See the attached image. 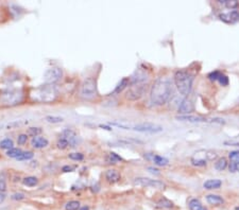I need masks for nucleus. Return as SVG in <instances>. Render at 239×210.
I'll list each match as a JSON object with an SVG mask.
<instances>
[{"mask_svg":"<svg viewBox=\"0 0 239 210\" xmlns=\"http://www.w3.org/2000/svg\"><path fill=\"white\" fill-rule=\"evenodd\" d=\"M191 163L193 166H197V167H204L206 166V159L205 157H197V156H193L191 158Z\"/></svg>","mask_w":239,"mask_h":210,"instance_id":"obj_22","label":"nucleus"},{"mask_svg":"<svg viewBox=\"0 0 239 210\" xmlns=\"http://www.w3.org/2000/svg\"><path fill=\"white\" fill-rule=\"evenodd\" d=\"M148 84L147 83H140V84H131L130 88L127 91L128 100L130 101H137L147 92Z\"/></svg>","mask_w":239,"mask_h":210,"instance_id":"obj_7","label":"nucleus"},{"mask_svg":"<svg viewBox=\"0 0 239 210\" xmlns=\"http://www.w3.org/2000/svg\"><path fill=\"white\" fill-rule=\"evenodd\" d=\"M220 74L221 73H220L219 71H214V72H211V73L208 74V78H209V80H211V81H216V80L219 79Z\"/></svg>","mask_w":239,"mask_h":210,"instance_id":"obj_38","label":"nucleus"},{"mask_svg":"<svg viewBox=\"0 0 239 210\" xmlns=\"http://www.w3.org/2000/svg\"><path fill=\"white\" fill-rule=\"evenodd\" d=\"M188 207L190 210H200L202 208V204H201V202L197 200V198H192V200L189 201Z\"/></svg>","mask_w":239,"mask_h":210,"instance_id":"obj_25","label":"nucleus"},{"mask_svg":"<svg viewBox=\"0 0 239 210\" xmlns=\"http://www.w3.org/2000/svg\"><path fill=\"white\" fill-rule=\"evenodd\" d=\"M153 161H154L155 165L160 166V167H164V166H167L169 160L167 159V158L165 157H162V156L160 155H154L153 156Z\"/></svg>","mask_w":239,"mask_h":210,"instance_id":"obj_20","label":"nucleus"},{"mask_svg":"<svg viewBox=\"0 0 239 210\" xmlns=\"http://www.w3.org/2000/svg\"><path fill=\"white\" fill-rule=\"evenodd\" d=\"M219 3L224 5L225 8H229V9H236L238 7V1L237 0H219Z\"/></svg>","mask_w":239,"mask_h":210,"instance_id":"obj_18","label":"nucleus"},{"mask_svg":"<svg viewBox=\"0 0 239 210\" xmlns=\"http://www.w3.org/2000/svg\"><path fill=\"white\" fill-rule=\"evenodd\" d=\"M229 156H230V159L232 162L237 163L238 165L239 163V151H233V152L230 153Z\"/></svg>","mask_w":239,"mask_h":210,"instance_id":"obj_33","label":"nucleus"},{"mask_svg":"<svg viewBox=\"0 0 239 210\" xmlns=\"http://www.w3.org/2000/svg\"><path fill=\"white\" fill-rule=\"evenodd\" d=\"M193 110H195V106H193V103L189 99H184L179 106V114L190 115Z\"/></svg>","mask_w":239,"mask_h":210,"instance_id":"obj_12","label":"nucleus"},{"mask_svg":"<svg viewBox=\"0 0 239 210\" xmlns=\"http://www.w3.org/2000/svg\"><path fill=\"white\" fill-rule=\"evenodd\" d=\"M219 17L220 19L223 20L226 23H235L239 21V12L236 10H233L227 13H222V14H220Z\"/></svg>","mask_w":239,"mask_h":210,"instance_id":"obj_10","label":"nucleus"},{"mask_svg":"<svg viewBox=\"0 0 239 210\" xmlns=\"http://www.w3.org/2000/svg\"><path fill=\"white\" fill-rule=\"evenodd\" d=\"M200 210H207V209H206V208H204V207H202V208H201Z\"/></svg>","mask_w":239,"mask_h":210,"instance_id":"obj_47","label":"nucleus"},{"mask_svg":"<svg viewBox=\"0 0 239 210\" xmlns=\"http://www.w3.org/2000/svg\"><path fill=\"white\" fill-rule=\"evenodd\" d=\"M12 198L13 200H18V201L23 200V198H25V194H23V193H14V194L12 195Z\"/></svg>","mask_w":239,"mask_h":210,"instance_id":"obj_39","label":"nucleus"},{"mask_svg":"<svg viewBox=\"0 0 239 210\" xmlns=\"http://www.w3.org/2000/svg\"><path fill=\"white\" fill-rule=\"evenodd\" d=\"M48 144H49V141H48L47 138H45V137H33L31 140V145L32 148H34V149H44V148L48 147Z\"/></svg>","mask_w":239,"mask_h":210,"instance_id":"obj_13","label":"nucleus"},{"mask_svg":"<svg viewBox=\"0 0 239 210\" xmlns=\"http://www.w3.org/2000/svg\"><path fill=\"white\" fill-rule=\"evenodd\" d=\"M134 184L137 186H141V187L154 188V189H164L166 187V185L163 182H160V180L156 179L147 178V177H136L134 179Z\"/></svg>","mask_w":239,"mask_h":210,"instance_id":"obj_9","label":"nucleus"},{"mask_svg":"<svg viewBox=\"0 0 239 210\" xmlns=\"http://www.w3.org/2000/svg\"><path fill=\"white\" fill-rule=\"evenodd\" d=\"M4 198H5V195L2 192H0V204H1L2 202L4 201Z\"/></svg>","mask_w":239,"mask_h":210,"instance_id":"obj_45","label":"nucleus"},{"mask_svg":"<svg viewBox=\"0 0 239 210\" xmlns=\"http://www.w3.org/2000/svg\"><path fill=\"white\" fill-rule=\"evenodd\" d=\"M23 185L28 186V187H34V186H36L38 184V179L34 176H28L23 179Z\"/></svg>","mask_w":239,"mask_h":210,"instance_id":"obj_21","label":"nucleus"},{"mask_svg":"<svg viewBox=\"0 0 239 210\" xmlns=\"http://www.w3.org/2000/svg\"><path fill=\"white\" fill-rule=\"evenodd\" d=\"M63 78V70L60 67H51L44 73V82L47 85H53Z\"/></svg>","mask_w":239,"mask_h":210,"instance_id":"obj_8","label":"nucleus"},{"mask_svg":"<svg viewBox=\"0 0 239 210\" xmlns=\"http://www.w3.org/2000/svg\"><path fill=\"white\" fill-rule=\"evenodd\" d=\"M222 185V182L219 179H208L204 182L203 187L207 190H214V189H219Z\"/></svg>","mask_w":239,"mask_h":210,"instance_id":"obj_15","label":"nucleus"},{"mask_svg":"<svg viewBox=\"0 0 239 210\" xmlns=\"http://www.w3.org/2000/svg\"><path fill=\"white\" fill-rule=\"evenodd\" d=\"M68 157L70 158L71 160H76V161H81L84 159V155L82 153H70L68 155Z\"/></svg>","mask_w":239,"mask_h":210,"instance_id":"obj_34","label":"nucleus"},{"mask_svg":"<svg viewBox=\"0 0 239 210\" xmlns=\"http://www.w3.org/2000/svg\"><path fill=\"white\" fill-rule=\"evenodd\" d=\"M226 167H227V161L224 157L219 158V159L217 160V162L215 163V168H216V170H218V171H223Z\"/></svg>","mask_w":239,"mask_h":210,"instance_id":"obj_23","label":"nucleus"},{"mask_svg":"<svg viewBox=\"0 0 239 210\" xmlns=\"http://www.w3.org/2000/svg\"><path fill=\"white\" fill-rule=\"evenodd\" d=\"M237 171H239V163L237 165Z\"/></svg>","mask_w":239,"mask_h":210,"instance_id":"obj_48","label":"nucleus"},{"mask_svg":"<svg viewBox=\"0 0 239 210\" xmlns=\"http://www.w3.org/2000/svg\"><path fill=\"white\" fill-rule=\"evenodd\" d=\"M111 125L117 126L125 130H133L137 132H143V133H160L163 131V128L152 123H139V124H134V123H125V122H109Z\"/></svg>","mask_w":239,"mask_h":210,"instance_id":"obj_5","label":"nucleus"},{"mask_svg":"<svg viewBox=\"0 0 239 210\" xmlns=\"http://www.w3.org/2000/svg\"><path fill=\"white\" fill-rule=\"evenodd\" d=\"M206 201H207L208 204L211 205H215V206H218V205H221L223 204V198L219 195H215V194H209L206 196Z\"/></svg>","mask_w":239,"mask_h":210,"instance_id":"obj_17","label":"nucleus"},{"mask_svg":"<svg viewBox=\"0 0 239 210\" xmlns=\"http://www.w3.org/2000/svg\"><path fill=\"white\" fill-rule=\"evenodd\" d=\"M42 128H30L27 132V135L31 136V137H37L38 135L42 134Z\"/></svg>","mask_w":239,"mask_h":210,"instance_id":"obj_29","label":"nucleus"},{"mask_svg":"<svg viewBox=\"0 0 239 210\" xmlns=\"http://www.w3.org/2000/svg\"><path fill=\"white\" fill-rule=\"evenodd\" d=\"M21 153H23V151H21L20 149H18V148H13V149H11L7 152V156L8 157L16 158V159H17V158L20 156Z\"/></svg>","mask_w":239,"mask_h":210,"instance_id":"obj_24","label":"nucleus"},{"mask_svg":"<svg viewBox=\"0 0 239 210\" xmlns=\"http://www.w3.org/2000/svg\"><path fill=\"white\" fill-rule=\"evenodd\" d=\"M30 101L39 104H49L53 103L60 97V91L54 85H43L39 87L33 88L30 93Z\"/></svg>","mask_w":239,"mask_h":210,"instance_id":"obj_2","label":"nucleus"},{"mask_svg":"<svg viewBox=\"0 0 239 210\" xmlns=\"http://www.w3.org/2000/svg\"><path fill=\"white\" fill-rule=\"evenodd\" d=\"M62 137L68 141V143L70 147H76L78 143L77 134L72 130H70V128H65V130L62 132Z\"/></svg>","mask_w":239,"mask_h":210,"instance_id":"obj_11","label":"nucleus"},{"mask_svg":"<svg viewBox=\"0 0 239 210\" xmlns=\"http://www.w3.org/2000/svg\"><path fill=\"white\" fill-rule=\"evenodd\" d=\"M74 170V168L71 166H65V167H63V169H62L63 172H72Z\"/></svg>","mask_w":239,"mask_h":210,"instance_id":"obj_41","label":"nucleus"},{"mask_svg":"<svg viewBox=\"0 0 239 210\" xmlns=\"http://www.w3.org/2000/svg\"><path fill=\"white\" fill-rule=\"evenodd\" d=\"M193 75L186 70H178L174 73V84L181 95L187 97L191 91Z\"/></svg>","mask_w":239,"mask_h":210,"instance_id":"obj_4","label":"nucleus"},{"mask_svg":"<svg viewBox=\"0 0 239 210\" xmlns=\"http://www.w3.org/2000/svg\"><path fill=\"white\" fill-rule=\"evenodd\" d=\"M56 147H58V149H61V150H65L66 148L69 147V143H68V141H67L66 139H64L63 137H61V138L58 140V142H56Z\"/></svg>","mask_w":239,"mask_h":210,"instance_id":"obj_31","label":"nucleus"},{"mask_svg":"<svg viewBox=\"0 0 239 210\" xmlns=\"http://www.w3.org/2000/svg\"><path fill=\"white\" fill-rule=\"evenodd\" d=\"M79 210H89V208L88 207H86V206H84V207H81Z\"/></svg>","mask_w":239,"mask_h":210,"instance_id":"obj_46","label":"nucleus"},{"mask_svg":"<svg viewBox=\"0 0 239 210\" xmlns=\"http://www.w3.org/2000/svg\"><path fill=\"white\" fill-rule=\"evenodd\" d=\"M79 98L83 101L92 102L95 101L99 97L98 92V86H97V81L94 78H87L85 79L80 85L79 88Z\"/></svg>","mask_w":239,"mask_h":210,"instance_id":"obj_3","label":"nucleus"},{"mask_svg":"<svg viewBox=\"0 0 239 210\" xmlns=\"http://www.w3.org/2000/svg\"><path fill=\"white\" fill-rule=\"evenodd\" d=\"M0 148L1 149H4V150H11V149H13L14 148V142H13V140L12 139H10V138H5V139H3V140H1L0 141Z\"/></svg>","mask_w":239,"mask_h":210,"instance_id":"obj_19","label":"nucleus"},{"mask_svg":"<svg viewBox=\"0 0 239 210\" xmlns=\"http://www.w3.org/2000/svg\"><path fill=\"white\" fill-rule=\"evenodd\" d=\"M66 210H79L80 209V202L78 201H70L65 205Z\"/></svg>","mask_w":239,"mask_h":210,"instance_id":"obj_26","label":"nucleus"},{"mask_svg":"<svg viewBox=\"0 0 239 210\" xmlns=\"http://www.w3.org/2000/svg\"><path fill=\"white\" fill-rule=\"evenodd\" d=\"M157 206L160 207V208H171L173 206L172 202H170L167 198H162L157 202Z\"/></svg>","mask_w":239,"mask_h":210,"instance_id":"obj_28","label":"nucleus"},{"mask_svg":"<svg viewBox=\"0 0 239 210\" xmlns=\"http://www.w3.org/2000/svg\"><path fill=\"white\" fill-rule=\"evenodd\" d=\"M106 160L109 161V163H116L117 161H122V157H120V156H118L116 153L112 152L109 153V157L106 158Z\"/></svg>","mask_w":239,"mask_h":210,"instance_id":"obj_27","label":"nucleus"},{"mask_svg":"<svg viewBox=\"0 0 239 210\" xmlns=\"http://www.w3.org/2000/svg\"><path fill=\"white\" fill-rule=\"evenodd\" d=\"M25 99V91L21 89L5 90L0 95V104L2 106H15Z\"/></svg>","mask_w":239,"mask_h":210,"instance_id":"obj_6","label":"nucleus"},{"mask_svg":"<svg viewBox=\"0 0 239 210\" xmlns=\"http://www.w3.org/2000/svg\"><path fill=\"white\" fill-rule=\"evenodd\" d=\"M120 178H121V175L115 169H109L105 172V179L109 184H115V182H119Z\"/></svg>","mask_w":239,"mask_h":210,"instance_id":"obj_14","label":"nucleus"},{"mask_svg":"<svg viewBox=\"0 0 239 210\" xmlns=\"http://www.w3.org/2000/svg\"><path fill=\"white\" fill-rule=\"evenodd\" d=\"M224 144H230V145H234V147H239V142H233V141H225Z\"/></svg>","mask_w":239,"mask_h":210,"instance_id":"obj_44","label":"nucleus"},{"mask_svg":"<svg viewBox=\"0 0 239 210\" xmlns=\"http://www.w3.org/2000/svg\"><path fill=\"white\" fill-rule=\"evenodd\" d=\"M27 141H28V135H27V134H20V135L18 136V138H17V143L19 144V145L26 144Z\"/></svg>","mask_w":239,"mask_h":210,"instance_id":"obj_35","label":"nucleus"},{"mask_svg":"<svg viewBox=\"0 0 239 210\" xmlns=\"http://www.w3.org/2000/svg\"><path fill=\"white\" fill-rule=\"evenodd\" d=\"M172 82L168 78H160L153 83L150 98L151 101L156 105H164L168 102L172 95Z\"/></svg>","mask_w":239,"mask_h":210,"instance_id":"obj_1","label":"nucleus"},{"mask_svg":"<svg viewBox=\"0 0 239 210\" xmlns=\"http://www.w3.org/2000/svg\"><path fill=\"white\" fill-rule=\"evenodd\" d=\"M218 81H219L220 84H221L222 86H226L227 84H229V78H227L226 75L222 74V73L220 74V77H219Z\"/></svg>","mask_w":239,"mask_h":210,"instance_id":"obj_37","label":"nucleus"},{"mask_svg":"<svg viewBox=\"0 0 239 210\" xmlns=\"http://www.w3.org/2000/svg\"><path fill=\"white\" fill-rule=\"evenodd\" d=\"M229 169H230V172H236V171H237V163L231 162Z\"/></svg>","mask_w":239,"mask_h":210,"instance_id":"obj_40","label":"nucleus"},{"mask_svg":"<svg viewBox=\"0 0 239 210\" xmlns=\"http://www.w3.org/2000/svg\"><path fill=\"white\" fill-rule=\"evenodd\" d=\"M236 210H239V207H236Z\"/></svg>","mask_w":239,"mask_h":210,"instance_id":"obj_49","label":"nucleus"},{"mask_svg":"<svg viewBox=\"0 0 239 210\" xmlns=\"http://www.w3.org/2000/svg\"><path fill=\"white\" fill-rule=\"evenodd\" d=\"M45 120L49 123H61L63 122L64 119L62 117H56V116H47V117L45 118Z\"/></svg>","mask_w":239,"mask_h":210,"instance_id":"obj_32","label":"nucleus"},{"mask_svg":"<svg viewBox=\"0 0 239 210\" xmlns=\"http://www.w3.org/2000/svg\"><path fill=\"white\" fill-rule=\"evenodd\" d=\"M129 84H130V78H123V79L118 83V85L116 86L115 90L113 91V96L117 95V93H120L125 88L128 87Z\"/></svg>","mask_w":239,"mask_h":210,"instance_id":"obj_16","label":"nucleus"},{"mask_svg":"<svg viewBox=\"0 0 239 210\" xmlns=\"http://www.w3.org/2000/svg\"><path fill=\"white\" fill-rule=\"evenodd\" d=\"M33 156H34V154L32 152H23L20 154V156L19 157L17 158V160H19V161H21V160H30V159H32L33 158Z\"/></svg>","mask_w":239,"mask_h":210,"instance_id":"obj_30","label":"nucleus"},{"mask_svg":"<svg viewBox=\"0 0 239 210\" xmlns=\"http://www.w3.org/2000/svg\"><path fill=\"white\" fill-rule=\"evenodd\" d=\"M205 157L207 158V160L213 161L217 158V153L213 152V151H206L205 152Z\"/></svg>","mask_w":239,"mask_h":210,"instance_id":"obj_36","label":"nucleus"},{"mask_svg":"<svg viewBox=\"0 0 239 210\" xmlns=\"http://www.w3.org/2000/svg\"><path fill=\"white\" fill-rule=\"evenodd\" d=\"M7 189V185H5L4 180H0V192H3Z\"/></svg>","mask_w":239,"mask_h":210,"instance_id":"obj_42","label":"nucleus"},{"mask_svg":"<svg viewBox=\"0 0 239 210\" xmlns=\"http://www.w3.org/2000/svg\"><path fill=\"white\" fill-rule=\"evenodd\" d=\"M148 170H149V172H151V173H153V174H160V170H157V169H154V168H151V167H149V168H148Z\"/></svg>","mask_w":239,"mask_h":210,"instance_id":"obj_43","label":"nucleus"}]
</instances>
